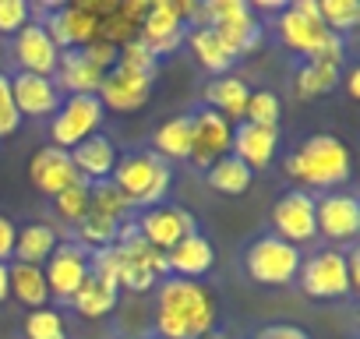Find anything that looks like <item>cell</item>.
<instances>
[{"label":"cell","mask_w":360,"mask_h":339,"mask_svg":"<svg viewBox=\"0 0 360 339\" xmlns=\"http://www.w3.org/2000/svg\"><path fill=\"white\" fill-rule=\"evenodd\" d=\"M219 321V297L202 279L166 276L152 290V335L155 339H198Z\"/></svg>","instance_id":"6da1fadb"},{"label":"cell","mask_w":360,"mask_h":339,"mask_svg":"<svg viewBox=\"0 0 360 339\" xmlns=\"http://www.w3.org/2000/svg\"><path fill=\"white\" fill-rule=\"evenodd\" d=\"M349 148L335 134L304 138L283 162L286 177L300 184V191H339L349 181Z\"/></svg>","instance_id":"7a4b0ae2"},{"label":"cell","mask_w":360,"mask_h":339,"mask_svg":"<svg viewBox=\"0 0 360 339\" xmlns=\"http://www.w3.org/2000/svg\"><path fill=\"white\" fill-rule=\"evenodd\" d=\"M276 36L297 57L325 60L335 68H342V60H346V39L321 25L318 0H293V4H286L276 18Z\"/></svg>","instance_id":"3957f363"},{"label":"cell","mask_w":360,"mask_h":339,"mask_svg":"<svg viewBox=\"0 0 360 339\" xmlns=\"http://www.w3.org/2000/svg\"><path fill=\"white\" fill-rule=\"evenodd\" d=\"M110 184L127 198L131 212L138 209H152V205H162L169 188H173V170L169 162H162L152 148H141V152H127L117 159L113 174H110Z\"/></svg>","instance_id":"277c9868"},{"label":"cell","mask_w":360,"mask_h":339,"mask_svg":"<svg viewBox=\"0 0 360 339\" xmlns=\"http://www.w3.org/2000/svg\"><path fill=\"white\" fill-rule=\"evenodd\" d=\"M195 29H212L237 57H248L251 50H258L262 32H265L258 11H251L248 0H205Z\"/></svg>","instance_id":"5b68a950"},{"label":"cell","mask_w":360,"mask_h":339,"mask_svg":"<svg viewBox=\"0 0 360 339\" xmlns=\"http://www.w3.org/2000/svg\"><path fill=\"white\" fill-rule=\"evenodd\" d=\"M300 265H304V251L293 248V244H286V241H279L276 234L258 237V241L248 248V255H244L248 276H251L255 283L276 286V290L293 286L297 276H300Z\"/></svg>","instance_id":"8992f818"},{"label":"cell","mask_w":360,"mask_h":339,"mask_svg":"<svg viewBox=\"0 0 360 339\" xmlns=\"http://www.w3.org/2000/svg\"><path fill=\"white\" fill-rule=\"evenodd\" d=\"M117 290H127V293H152L166 276V255L148 248L138 234L127 237V241H117Z\"/></svg>","instance_id":"52a82bcc"},{"label":"cell","mask_w":360,"mask_h":339,"mask_svg":"<svg viewBox=\"0 0 360 339\" xmlns=\"http://www.w3.org/2000/svg\"><path fill=\"white\" fill-rule=\"evenodd\" d=\"M103 120H106V110H103L99 96H64L60 110L50 120V145L71 152L75 145L99 134Z\"/></svg>","instance_id":"ba28073f"},{"label":"cell","mask_w":360,"mask_h":339,"mask_svg":"<svg viewBox=\"0 0 360 339\" xmlns=\"http://www.w3.org/2000/svg\"><path fill=\"white\" fill-rule=\"evenodd\" d=\"M134 230H138V237H141L148 248H155V251L166 255L169 248H176L184 237L198 234V219H195L188 209H180V205H173V202H162V205L141 209V212L134 216Z\"/></svg>","instance_id":"9c48e42d"},{"label":"cell","mask_w":360,"mask_h":339,"mask_svg":"<svg viewBox=\"0 0 360 339\" xmlns=\"http://www.w3.org/2000/svg\"><path fill=\"white\" fill-rule=\"evenodd\" d=\"M297 286L314 297V300H339L346 293H353L349 286V276H346V258L339 248H321L314 251L304 265H300V276H297Z\"/></svg>","instance_id":"30bf717a"},{"label":"cell","mask_w":360,"mask_h":339,"mask_svg":"<svg viewBox=\"0 0 360 339\" xmlns=\"http://www.w3.org/2000/svg\"><path fill=\"white\" fill-rule=\"evenodd\" d=\"M269 223H272V234L293 248L304 251V244L318 241V226H314V195L293 188L286 195L276 198L272 212H269Z\"/></svg>","instance_id":"8fae6325"},{"label":"cell","mask_w":360,"mask_h":339,"mask_svg":"<svg viewBox=\"0 0 360 339\" xmlns=\"http://www.w3.org/2000/svg\"><path fill=\"white\" fill-rule=\"evenodd\" d=\"M314 226L332 248H349L360 234V202L346 191H325L314 198Z\"/></svg>","instance_id":"7c38bea8"},{"label":"cell","mask_w":360,"mask_h":339,"mask_svg":"<svg viewBox=\"0 0 360 339\" xmlns=\"http://www.w3.org/2000/svg\"><path fill=\"white\" fill-rule=\"evenodd\" d=\"M230 141H233V124L226 117H219L209 106L191 113V155L188 159L198 170H209L212 162L230 155Z\"/></svg>","instance_id":"4fadbf2b"},{"label":"cell","mask_w":360,"mask_h":339,"mask_svg":"<svg viewBox=\"0 0 360 339\" xmlns=\"http://www.w3.org/2000/svg\"><path fill=\"white\" fill-rule=\"evenodd\" d=\"M152 82L155 75H145V71H131L124 64L110 68L103 75V85H99V103L103 110H113V113H131V110H141L152 96Z\"/></svg>","instance_id":"5bb4252c"},{"label":"cell","mask_w":360,"mask_h":339,"mask_svg":"<svg viewBox=\"0 0 360 339\" xmlns=\"http://www.w3.org/2000/svg\"><path fill=\"white\" fill-rule=\"evenodd\" d=\"M8 82H11V103H15L18 117L53 120V113H57L60 103H64V96H60V89L53 85V78L15 71V75H8Z\"/></svg>","instance_id":"9a60e30c"},{"label":"cell","mask_w":360,"mask_h":339,"mask_svg":"<svg viewBox=\"0 0 360 339\" xmlns=\"http://www.w3.org/2000/svg\"><path fill=\"white\" fill-rule=\"evenodd\" d=\"M43 276H46V286H50V297L53 300H71V293L89 279V251L75 241L68 244H57L53 255L46 258L43 265Z\"/></svg>","instance_id":"2e32d148"},{"label":"cell","mask_w":360,"mask_h":339,"mask_svg":"<svg viewBox=\"0 0 360 339\" xmlns=\"http://www.w3.org/2000/svg\"><path fill=\"white\" fill-rule=\"evenodd\" d=\"M184 22L176 15V4L173 0H148V11L141 18V29H138V39L159 57H169L180 43H184Z\"/></svg>","instance_id":"e0dca14e"},{"label":"cell","mask_w":360,"mask_h":339,"mask_svg":"<svg viewBox=\"0 0 360 339\" xmlns=\"http://www.w3.org/2000/svg\"><path fill=\"white\" fill-rule=\"evenodd\" d=\"M11 57H15L18 71L53 78V71H57V64H60V46L46 36V29H43L39 22H29V25L11 39Z\"/></svg>","instance_id":"ac0fdd59"},{"label":"cell","mask_w":360,"mask_h":339,"mask_svg":"<svg viewBox=\"0 0 360 339\" xmlns=\"http://www.w3.org/2000/svg\"><path fill=\"white\" fill-rule=\"evenodd\" d=\"M29 181L39 195L57 198L60 191H68L71 184H78V170L71 162V152L57 148V145H43L36 148V155L29 159Z\"/></svg>","instance_id":"d6986e66"},{"label":"cell","mask_w":360,"mask_h":339,"mask_svg":"<svg viewBox=\"0 0 360 339\" xmlns=\"http://www.w3.org/2000/svg\"><path fill=\"white\" fill-rule=\"evenodd\" d=\"M279 148V127H262V124H237L233 127V141H230V155H237L251 174L265 170L276 159Z\"/></svg>","instance_id":"ffe728a7"},{"label":"cell","mask_w":360,"mask_h":339,"mask_svg":"<svg viewBox=\"0 0 360 339\" xmlns=\"http://www.w3.org/2000/svg\"><path fill=\"white\" fill-rule=\"evenodd\" d=\"M117 159H120V152H117V145H113L110 134H92L89 141H82V145L71 148V162H75L78 177H82L85 184H103V181H110Z\"/></svg>","instance_id":"44dd1931"},{"label":"cell","mask_w":360,"mask_h":339,"mask_svg":"<svg viewBox=\"0 0 360 339\" xmlns=\"http://www.w3.org/2000/svg\"><path fill=\"white\" fill-rule=\"evenodd\" d=\"M53 85L60 89V96H96L99 85H103V71L82 50H60Z\"/></svg>","instance_id":"7402d4cb"},{"label":"cell","mask_w":360,"mask_h":339,"mask_svg":"<svg viewBox=\"0 0 360 339\" xmlns=\"http://www.w3.org/2000/svg\"><path fill=\"white\" fill-rule=\"evenodd\" d=\"M212 262H216V248L202 234H191V237L180 241L176 248L166 251V269L176 279H202L212 269Z\"/></svg>","instance_id":"603a6c76"},{"label":"cell","mask_w":360,"mask_h":339,"mask_svg":"<svg viewBox=\"0 0 360 339\" xmlns=\"http://www.w3.org/2000/svg\"><path fill=\"white\" fill-rule=\"evenodd\" d=\"M248 82L237 75H219L205 85V106L216 110L219 117H226L230 124H244V106H248Z\"/></svg>","instance_id":"cb8c5ba5"},{"label":"cell","mask_w":360,"mask_h":339,"mask_svg":"<svg viewBox=\"0 0 360 339\" xmlns=\"http://www.w3.org/2000/svg\"><path fill=\"white\" fill-rule=\"evenodd\" d=\"M148 11V0H113L110 15L103 18V29H99V39H106L110 46H124L131 39H138V29H141V18Z\"/></svg>","instance_id":"d4e9b609"},{"label":"cell","mask_w":360,"mask_h":339,"mask_svg":"<svg viewBox=\"0 0 360 339\" xmlns=\"http://www.w3.org/2000/svg\"><path fill=\"white\" fill-rule=\"evenodd\" d=\"M184 43L191 46V53L198 57V64H202L205 71H212V78L230 75V68L240 60L212 29H188V32H184Z\"/></svg>","instance_id":"484cf974"},{"label":"cell","mask_w":360,"mask_h":339,"mask_svg":"<svg viewBox=\"0 0 360 339\" xmlns=\"http://www.w3.org/2000/svg\"><path fill=\"white\" fill-rule=\"evenodd\" d=\"M60 241H57V230L50 226V223H25L18 234H15V262H22V265H46V258L53 255V248H57Z\"/></svg>","instance_id":"4316f807"},{"label":"cell","mask_w":360,"mask_h":339,"mask_svg":"<svg viewBox=\"0 0 360 339\" xmlns=\"http://www.w3.org/2000/svg\"><path fill=\"white\" fill-rule=\"evenodd\" d=\"M152 152L169 162V159H188L191 155V113H176L162 120L152 131Z\"/></svg>","instance_id":"83f0119b"},{"label":"cell","mask_w":360,"mask_h":339,"mask_svg":"<svg viewBox=\"0 0 360 339\" xmlns=\"http://www.w3.org/2000/svg\"><path fill=\"white\" fill-rule=\"evenodd\" d=\"M8 283H11V297L18 304H25L32 311L50 304V286H46V276L39 265H22V262L8 265Z\"/></svg>","instance_id":"f1b7e54d"},{"label":"cell","mask_w":360,"mask_h":339,"mask_svg":"<svg viewBox=\"0 0 360 339\" xmlns=\"http://www.w3.org/2000/svg\"><path fill=\"white\" fill-rule=\"evenodd\" d=\"M117 300H120V293L113 290V286H103L99 279H85L75 293H71V311H78L82 318H89V321H96V318H106V314H113L117 311Z\"/></svg>","instance_id":"f546056e"},{"label":"cell","mask_w":360,"mask_h":339,"mask_svg":"<svg viewBox=\"0 0 360 339\" xmlns=\"http://www.w3.org/2000/svg\"><path fill=\"white\" fill-rule=\"evenodd\" d=\"M205 181H209L212 191L237 198V195H244V191L255 184V174H251V170H248L237 155H223L219 162H212V166L205 170Z\"/></svg>","instance_id":"4dcf8cb0"},{"label":"cell","mask_w":360,"mask_h":339,"mask_svg":"<svg viewBox=\"0 0 360 339\" xmlns=\"http://www.w3.org/2000/svg\"><path fill=\"white\" fill-rule=\"evenodd\" d=\"M335 85H339V68L325 64V60H304L293 78V92L300 99H318V96L332 92Z\"/></svg>","instance_id":"1f68e13d"},{"label":"cell","mask_w":360,"mask_h":339,"mask_svg":"<svg viewBox=\"0 0 360 339\" xmlns=\"http://www.w3.org/2000/svg\"><path fill=\"white\" fill-rule=\"evenodd\" d=\"M89 212H92V216H103V219H113V223H127V219L134 216L131 205H127V198H124L110 181L89 184Z\"/></svg>","instance_id":"d6a6232c"},{"label":"cell","mask_w":360,"mask_h":339,"mask_svg":"<svg viewBox=\"0 0 360 339\" xmlns=\"http://www.w3.org/2000/svg\"><path fill=\"white\" fill-rule=\"evenodd\" d=\"M321 25L335 36H346L349 29L360 25V4L356 0H318Z\"/></svg>","instance_id":"836d02e7"},{"label":"cell","mask_w":360,"mask_h":339,"mask_svg":"<svg viewBox=\"0 0 360 339\" xmlns=\"http://www.w3.org/2000/svg\"><path fill=\"white\" fill-rule=\"evenodd\" d=\"M22 335L25 339H71L68 335V318L53 307H39V311H29L25 325H22Z\"/></svg>","instance_id":"e575fe53"},{"label":"cell","mask_w":360,"mask_h":339,"mask_svg":"<svg viewBox=\"0 0 360 339\" xmlns=\"http://www.w3.org/2000/svg\"><path fill=\"white\" fill-rule=\"evenodd\" d=\"M279 113H283V103L276 92L262 89V92H251L248 96V106H244V124H262V127H279Z\"/></svg>","instance_id":"d590c367"},{"label":"cell","mask_w":360,"mask_h":339,"mask_svg":"<svg viewBox=\"0 0 360 339\" xmlns=\"http://www.w3.org/2000/svg\"><path fill=\"white\" fill-rule=\"evenodd\" d=\"M53 209H57V216H60L64 223L78 226V223L89 216V184L78 181V184H71L68 191H60V195L53 198Z\"/></svg>","instance_id":"8d00e7d4"},{"label":"cell","mask_w":360,"mask_h":339,"mask_svg":"<svg viewBox=\"0 0 360 339\" xmlns=\"http://www.w3.org/2000/svg\"><path fill=\"white\" fill-rule=\"evenodd\" d=\"M29 22H32V4L29 0H0V36L15 39Z\"/></svg>","instance_id":"74e56055"},{"label":"cell","mask_w":360,"mask_h":339,"mask_svg":"<svg viewBox=\"0 0 360 339\" xmlns=\"http://www.w3.org/2000/svg\"><path fill=\"white\" fill-rule=\"evenodd\" d=\"M117 64H124V68H131V71H145V75H155V68H159L155 53H152L141 39L124 43V46L117 50Z\"/></svg>","instance_id":"f35d334b"},{"label":"cell","mask_w":360,"mask_h":339,"mask_svg":"<svg viewBox=\"0 0 360 339\" xmlns=\"http://www.w3.org/2000/svg\"><path fill=\"white\" fill-rule=\"evenodd\" d=\"M18 127H22V117H18V110L11 103V82H8L4 71H0V141L11 138Z\"/></svg>","instance_id":"ab89813d"},{"label":"cell","mask_w":360,"mask_h":339,"mask_svg":"<svg viewBox=\"0 0 360 339\" xmlns=\"http://www.w3.org/2000/svg\"><path fill=\"white\" fill-rule=\"evenodd\" d=\"M82 53H85V57H89V60H92V64H96L103 75H106L110 68H117V46H110L106 39H96V43H89Z\"/></svg>","instance_id":"60d3db41"},{"label":"cell","mask_w":360,"mask_h":339,"mask_svg":"<svg viewBox=\"0 0 360 339\" xmlns=\"http://www.w3.org/2000/svg\"><path fill=\"white\" fill-rule=\"evenodd\" d=\"M255 339H311V332L300 325H265Z\"/></svg>","instance_id":"b9f144b4"},{"label":"cell","mask_w":360,"mask_h":339,"mask_svg":"<svg viewBox=\"0 0 360 339\" xmlns=\"http://www.w3.org/2000/svg\"><path fill=\"white\" fill-rule=\"evenodd\" d=\"M15 234H18V226L8 219V216H0V262H11V255H15Z\"/></svg>","instance_id":"7bdbcfd3"},{"label":"cell","mask_w":360,"mask_h":339,"mask_svg":"<svg viewBox=\"0 0 360 339\" xmlns=\"http://www.w3.org/2000/svg\"><path fill=\"white\" fill-rule=\"evenodd\" d=\"M342 258H346V276H349V286H353V290H360V248H356V244H349V248L342 251Z\"/></svg>","instance_id":"ee69618b"},{"label":"cell","mask_w":360,"mask_h":339,"mask_svg":"<svg viewBox=\"0 0 360 339\" xmlns=\"http://www.w3.org/2000/svg\"><path fill=\"white\" fill-rule=\"evenodd\" d=\"M346 92H349V99H360V71L356 68L346 75Z\"/></svg>","instance_id":"f6af8a7d"},{"label":"cell","mask_w":360,"mask_h":339,"mask_svg":"<svg viewBox=\"0 0 360 339\" xmlns=\"http://www.w3.org/2000/svg\"><path fill=\"white\" fill-rule=\"evenodd\" d=\"M11 297V283H8V265L0 262V304H4Z\"/></svg>","instance_id":"bcb514c9"},{"label":"cell","mask_w":360,"mask_h":339,"mask_svg":"<svg viewBox=\"0 0 360 339\" xmlns=\"http://www.w3.org/2000/svg\"><path fill=\"white\" fill-rule=\"evenodd\" d=\"M198 339H230V335L219 332V328H212V332H205V335H198Z\"/></svg>","instance_id":"7dc6e473"},{"label":"cell","mask_w":360,"mask_h":339,"mask_svg":"<svg viewBox=\"0 0 360 339\" xmlns=\"http://www.w3.org/2000/svg\"><path fill=\"white\" fill-rule=\"evenodd\" d=\"M152 339H155V335H152Z\"/></svg>","instance_id":"c3c4849f"},{"label":"cell","mask_w":360,"mask_h":339,"mask_svg":"<svg viewBox=\"0 0 360 339\" xmlns=\"http://www.w3.org/2000/svg\"><path fill=\"white\" fill-rule=\"evenodd\" d=\"M131 339H134V335H131Z\"/></svg>","instance_id":"681fc988"}]
</instances>
